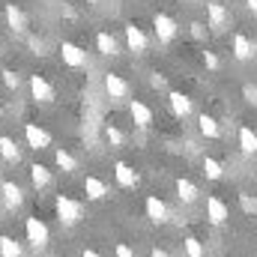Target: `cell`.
Instances as JSON below:
<instances>
[{"mask_svg": "<svg viewBox=\"0 0 257 257\" xmlns=\"http://www.w3.org/2000/svg\"><path fill=\"white\" fill-rule=\"evenodd\" d=\"M153 27H156V36H159V42H174V39H177V30H180V24H177L171 15H165V12H156V18H153Z\"/></svg>", "mask_w": 257, "mask_h": 257, "instance_id": "4", "label": "cell"}, {"mask_svg": "<svg viewBox=\"0 0 257 257\" xmlns=\"http://www.w3.org/2000/svg\"><path fill=\"white\" fill-rule=\"evenodd\" d=\"M227 215H230L227 203H224L221 197L209 194V197H206V218H209V224H224V221H227Z\"/></svg>", "mask_w": 257, "mask_h": 257, "instance_id": "8", "label": "cell"}, {"mask_svg": "<svg viewBox=\"0 0 257 257\" xmlns=\"http://www.w3.org/2000/svg\"><path fill=\"white\" fill-rule=\"evenodd\" d=\"M117 257H135L132 245H126V242H117Z\"/></svg>", "mask_w": 257, "mask_h": 257, "instance_id": "34", "label": "cell"}, {"mask_svg": "<svg viewBox=\"0 0 257 257\" xmlns=\"http://www.w3.org/2000/svg\"><path fill=\"white\" fill-rule=\"evenodd\" d=\"M60 57L69 69H87V51L78 48L75 42H63L60 45Z\"/></svg>", "mask_w": 257, "mask_h": 257, "instance_id": "6", "label": "cell"}, {"mask_svg": "<svg viewBox=\"0 0 257 257\" xmlns=\"http://www.w3.org/2000/svg\"><path fill=\"white\" fill-rule=\"evenodd\" d=\"M30 93H33V99L42 102V105L54 102V87H51L42 75H30Z\"/></svg>", "mask_w": 257, "mask_h": 257, "instance_id": "9", "label": "cell"}, {"mask_svg": "<svg viewBox=\"0 0 257 257\" xmlns=\"http://www.w3.org/2000/svg\"><path fill=\"white\" fill-rule=\"evenodd\" d=\"M203 63L209 66V69H218V57H215L212 51H203Z\"/></svg>", "mask_w": 257, "mask_h": 257, "instance_id": "35", "label": "cell"}, {"mask_svg": "<svg viewBox=\"0 0 257 257\" xmlns=\"http://www.w3.org/2000/svg\"><path fill=\"white\" fill-rule=\"evenodd\" d=\"M206 21H209V27L212 30H227L230 27V12H227V6L224 3H218V0H209L206 3Z\"/></svg>", "mask_w": 257, "mask_h": 257, "instance_id": "3", "label": "cell"}, {"mask_svg": "<svg viewBox=\"0 0 257 257\" xmlns=\"http://www.w3.org/2000/svg\"><path fill=\"white\" fill-rule=\"evenodd\" d=\"M117 48H120V45H117V39H114L111 33H105V30H102V33H96V51H99V54L114 57V54H120Z\"/></svg>", "mask_w": 257, "mask_h": 257, "instance_id": "20", "label": "cell"}, {"mask_svg": "<svg viewBox=\"0 0 257 257\" xmlns=\"http://www.w3.org/2000/svg\"><path fill=\"white\" fill-rule=\"evenodd\" d=\"M144 206H147V218H150L153 224H165V221H168V206H165L162 197L150 194V197L144 200Z\"/></svg>", "mask_w": 257, "mask_h": 257, "instance_id": "10", "label": "cell"}, {"mask_svg": "<svg viewBox=\"0 0 257 257\" xmlns=\"http://www.w3.org/2000/svg\"><path fill=\"white\" fill-rule=\"evenodd\" d=\"M0 192H3V203H6V209H18V206L24 203V192H21V186L12 183V180H6V183L0 186Z\"/></svg>", "mask_w": 257, "mask_h": 257, "instance_id": "13", "label": "cell"}, {"mask_svg": "<svg viewBox=\"0 0 257 257\" xmlns=\"http://www.w3.org/2000/svg\"><path fill=\"white\" fill-rule=\"evenodd\" d=\"M239 203L245 212H257V197H251V194H239Z\"/></svg>", "mask_w": 257, "mask_h": 257, "instance_id": "31", "label": "cell"}, {"mask_svg": "<svg viewBox=\"0 0 257 257\" xmlns=\"http://www.w3.org/2000/svg\"><path fill=\"white\" fill-rule=\"evenodd\" d=\"M0 120H3V108H0Z\"/></svg>", "mask_w": 257, "mask_h": 257, "instance_id": "41", "label": "cell"}, {"mask_svg": "<svg viewBox=\"0 0 257 257\" xmlns=\"http://www.w3.org/2000/svg\"><path fill=\"white\" fill-rule=\"evenodd\" d=\"M0 75H3V84H6L9 90H18V87H21V75H18L15 69H3Z\"/></svg>", "mask_w": 257, "mask_h": 257, "instance_id": "30", "label": "cell"}, {"mask_svg": "<svg viewBox=\"0 0 257 257\" xmlns=\"http://www.w3.org/2000/svg\"><path fill=\"white\" fill-rule=\"evenodd\" d=\"M203 174H206L209 180H221V177H224V165L206 156V159H203Z\"/></svg>", "mask_w": 257, "mask_h": 257, "instance_id": "26", "label": "cell"}, {"mask_svg": "<svg viewBox=\"0 0 257 257\" xmlns=\"http://www.w3.org/2000/svg\"><path fill=\"white\" fill-rule=\"evenodd\" d=\"M254 177H257V165H254Z\"/></svg>", "mask_w": 257, "mask_h": 257, "instance_id": "42", "label": "cell"}, {"mask_svg": "<svg viewBox=\"0 0 257 257\" xmlns=\"http://www.w3.org/2000/svg\"><path fill=\"white\" fill-rule=\"evenodd\" d=\"M0 257H21V245L12 236H0Z\"/></svg>", "mask_w": 257, "mask_h": 257, "instance_id": "27", "label": "cell"}, {"mask_svg": "<svg viewBox=\"0 0 257 257\" xmlns=\"http://www.w3.org/2000/svg\"><path fill=\"white\" fill-rule=\"evenodd\" d=\"M128 114H132L135 126H141V128H150V126H153V111H150V105H144V102L132 99V102H128Z\"/></svg>", "mask_w": 257, "mask_h": 257, "instance_id": "12", "label": "cell"}, {"mask_svg": "<svg viewBox=\"0 0 257 257\" xmlns=\"http://www.w3.org/2000/svg\"><path fill=\"white\" fill-rule=\"evenodd\" d=\"M30 180H33L36 189H48V186H51V171L36 162V165H30Z\"/></svg>", "mask_w": 257, "mask_h": 257, "instance_id": "23", "label": "cell"}, {"mask_svg": "<svg viewBox=\"0 0 257 257\" xmlns=\"http://www.w3.org/2000/svg\"><path fill=\"white\" fill-rule=\"evenodd\" d=\"M24 233H27V242L33 245V248H45L48 245V224L42 221V218H36V215H30L27 221H24Z\"/></svg>", "mask_w": 257, "mask_h": 257, "instance_id": "2", "label": "cell"}, {"mask_svg": "<svg viewBox=\"0 0 257 257\" xmlns=\"http://www.w3.org/2000/svg\"><path fill=\"white\" fill-rule=\"evenodd\" d=\"M105 138L111 141V147H123V144H126V135H123V128H117L114 123L105 128Z\"/></svg>", "mask_w": 257, "mask_h": 257, "instance_id": "29", "label": "cell"}, {"mask_svg": "<svg viewBox=\"0 0 257 257\" xmlns=\"http://www.w3.org/2000/svg\"><path fill=\"white\" fill-rule=\"evenodd\" d=\"M24 138H27V147L30 150H48L51 147V135L42 126H36V123H27L24 126Z\"/></svg>", "mask_w": 257, "mask_h": 257, "instance_id": "7", "label": "cell"}, {"mask_svg": "<svg viewBox=\"0 0 257 257\" xmlns=\"http://www.w3.org/2000/svg\"><path fill=\"white\" fill-rule=\"evenodd\" d=\"M84 192H87L90 200H105L108 197V186L99 177H84Z\"/></svg>", "mask_w": 257, "mask_h": 257, "instance_id": "18", "label": "cell"}, {"mask_svg": "<svg viewBox=\"0 0 257 257\" xmlns=\"http://www.w3.org/2000/svg\"><path fill=\"white\" fill-rule=\"evenodd\" d=\"M197 128H200V135H203V138H218V135H221L218 120H215V117H209V114H200V117H197Z\"/></svg>", "mask_w": 257, "mask_h": 257, "instance_id": "24", "label": "cell"}, {"mask_svg": "<svg viewBox=\"0 0 257 257\" xmlns=\"http://www.w3.org/2000/svg\"><path fill=\"white\" fill-rule=\"evenodd\" d=\"M105 93L111 96V99H117V102H126L132 99V87H128V81L123 75H105Z\"/></svg>", "mask_w": 257, "mask_h": 257, "instance_id": "5", "label": "cell"}, {"mask_svg": "<svg viewBox=\"0 0 257 257\" xmlns=\"http://www.w3.org/2000/svg\"><path fill=\"white\" fill-rule=\"evenodd\" d=\"M114 177H117V183H120L123 189H135V186H138V174H135V168L126 165V162H117V165H114Z\"/></svg>", "mask_w": 257, "mask_h": 257, "instance_id": "16", "label": "cell"}, {"mask_svg": "<svg viewBox=\"0 0 257 257\" xmlns=\"http://www.w3.org/2000/svg\"><path fill=\"white\" fill-rule=\"evenodd\" d=\"M239 150L245 153V156H254L257 153V132L248 126L239 128Z\"/></svg>", "mask_w": 257, "mask_h": 257, "instance_id": "22", "label": "cell"}, {"mask_svg": "<svg viewBox=\"0 0 257 257\" xmlns=\"http://www.w3.org/2000/svg\"><path fill=\"white\" fill-rule=\"evenodd\" d=\"M54 209H57L60 224H66V227H75V224L84 218V203H81V200H75V197H69V194H57Z\"/></svg>", "mask_w": 257, "mask_h": 257, "instance_id": "1", "label": "cell"}, {"mask_svg": "<svg viewBox=\"0 0 257 257\" xmlns=\"http://www.w3.org/2000/svg\"><path fill=\"white\" fill-rule=\"evenodd\" d=\"M3 15H6V24H9L15 33H24V27H27V18H24V12H21L15 3H6Z\"/></svg>", "mask_w": 257, "mask_h": 257, "instance_id": "17", "label": "cell"}, {"mask_svg": "<svg viewBox=\"0 0 257 257\" xmlns=\"http://www.w3.org/2000/svg\"><path fill=\"white\" fill-rule=\"evenodd\" d=\"M81 257H102V254H99V251H93V248H84V254H81Z\"/></svg>", "mask_w": 257, "mask_h": 257, "instance_id": "39", "label": "cell"}, {"mask_svg": "<svg viewBox=\"0 0 257 257\" xmlns=\"http://www.w3.org/2000/svg\"><path fill=\"white\" fill-rule=\"evenodd\" d=\"M0 156H3L9 165H18V162H21V150L15 147V141H12L9 135H3V138H0Z\"/></svg>", "mask_w": 257, "mask_h": 257, "instance_id": "21", "label": "cell"}, {"mask_svg": "<svg viewBox=\"0 0 257 257\" xmlns=\"http://www.w3.org/2000/svg\"><path fill=\"white\" fill-rule=\"evenodd\" d=\"M254 54H257V45H254V42H251L245 33H236V36H233V57L245 63V60H251Z\"/></svg>", "mask_w": 257, "mask_h": 257, "instance_id": "11", "label": "cell"}, {"mask_svg": "<svg viewBox=\"0 0 257 257\" xmlns=\"http://www.w3.org/2000/svg\"><path fill=\"white\" fill-rule=\"evenodd\" d=\"M30 48H33V54H45V42L36 36H30Z\"/></svg>", "mask_w": 257, "mask_h": 257, "instance_id": "33", "label": "cell"}, {"mask_svg": "<svg viewBox=\"0 0 257 257\" xmlns=\"http://www.w3.org/2000/svg\"><path fill=\"white\" fill-rule=\"evenodd\" d=\"M126 45L135 51V54H144V51H147V36H144V30H141V27L126 24Z\"/></svg>", "mask_w": 257, "mask_h": 257, "instance_id": "15", "label": "cell"}, {"mask_svg": "<svg viewBox=\"0 0 257 257\" xmlns=\"http://www.w3.org/2000/svg\"><path fill=\"white\" fill-rule=\"evenodd\" d=\"M150 257H171V254H168L165 248H153V254H150Z\"/></svg>", "mask_w": 257, "mask_h": 257, "instance_id": "37", "label": "cell"}, {"mask_svg": "<svg viewBox=\"0 0 257 257\" xmlns=\"http://www.w3.org/2000/svg\"><path fill=\"white\" fill-rule=\"evenodd\" d=\"M168 105H171V111H174L180 120H186V117L192 114V99H189L186 93H180V90H174V93L168 96Z\"/></svg>", "mask_w": 257, "mask_h": 257, "instance_id": "14", "label": "cell"}, {"mask_svg": "<svg viewBox=\"0 0 257 257\" xmlns=\"http://www.w3.org/2000/svg\"><path fill=\"white\" fill-rule=\"evenodd\" d=\"M150 84H153V87H165V75H153Z\"/></svg>", "mask_w": 257, "mask_h": 257, "instance_id": "36", "label": "cell"}, {"mask_svg": "<svg viewBox=\"0 0 257 257\" xmlns=\"http://www.w3.org/2000/svg\"><path fill=\"white\" fill-rule=\"evenodd\" d=\"M183 248H186V254L189 257H203L206 254L203 245H200V239H194V236H186V239H183Z\"/></svg>", "mask_w": 257, "mask_h": 257, "instance_id": "28", "label": "cell"}, {"mask_svg": "<svg viewBox=\"0 0 257 257\" xmlns=\"http://www.w3.org/2000/svg\"><path fill=\"white\" fill-rule=\"evenodd\" d=\"M245 6H248L251 12H257V0H245Z\"/></svg>", "mask_w": 257, "mask_h": 257, "instance_id": "40", "label": "cell"}, {"mask_svg": "<svg viewBox=\"0 0 257 257\" xmlns=\"http://www.w3.org/2000/svg\"><path fill=\"white\" fill-rule=\"evenodd\" d=\"M192 33L194 36H203V24H192Z\"/></svg>", "mask_w": 257, "mask_h": 257, "instance_id": "38", "label": "cell"}, {"mask_svg": "<svg viewBox=\"0 0 257 257\" xmlns=\"http://www.w3.org/2000/svg\"><path fill=\"white\" fill-rule=\"evenodd\" d=\"M177 197H180L183 203H194V200L200 197V189L194 186L192 180H186V177H180V180H177Z\"/></svg>", "mask_w": 257, "mask_h": 257, "instance_id": "19", "label": "cell"}, {"mask_svg": "<svg viewBox=\"0 0 257 257\" xmlns=\"http://www.w3.org/2000/svg\"><path fill=\"white\" fill-rule=\"evenodd\" d=\"M54 162H57V168H60V171H66V174L78 171V162H75V156H72L69 150H57V153H54Z\"/></svg>", "mask_w": 257, "mask_h": 257, "instance_id": "25", "label": "cell"}, {"mask_svg": "<svg viewBox=\"0 0 257 257\" xmlns=\"http://www.w3.org/2000/svg\"><path fill=\"white\" fill-rule=\"evenodd\" d=\"M242 96H245L251 105H257V87L254 84H245V87H242Z\"/></svg>", "mask_w": 257, "mask_h": 257, "instance_id": "32", "label": "cell"}]
</instances>
